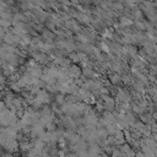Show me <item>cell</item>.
Returning <instances> with one entry per match:
<instances>
[{
	"mask_svg": "<svg viewBox=\"0 0 157 157\" xmlns=\"http://www.w3.org/2000/svg\"><path fill=\"white\" fill-rule=\"evenodd\" d=\"M15 121V115L10 112V109H2L0 110V125L2 126H10Z\"/></svg>",
	"mask_w": 157,
	"mask_h": 157,
	"instance_id": "6da1fadb",
	"label": "cell"
},
{
	"mask_svg": "<svg viewBox=\"0 0 157 157\" xmlns=\"http://www.w3.org/2000/svg\"><path fill=\"white\" fill-rule=\"evenodd\" d=\"M2 157H13V156H11V155H10V152H9V153H6V155H4Z\"/></svg>",
	"mask_w": 157,
	"mask_h": 157,
	"instance_id": "7a4b0ae2",
	"label": "cell"
},
{
	"mask_svg": "<svg viewBox=\"0 0 157 157\" xmlns=\"http://www.w3.org/2000/svg\"><path fill=\"white\" fill-rule=\"evenodd\" d=\"M0 66H1V60H0Z\"/></svg>",
	"mask_w": 157,
	"mask_h": 157,
	"instance_id": "3957f363",
	"label": "cell"
}]
</instances>
